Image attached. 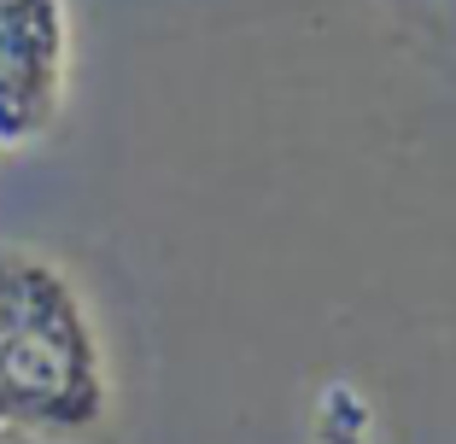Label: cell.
I'll list each match as a JSON object with an SVG mask.
<instances>
[{
	"mask_svg": "<svg viewBox=\"0 0 456 444\" xmlns=\"http://www.w3.org/2000/svg\"><path fill=\"white\" fill-rule=\"evenodd\" d=\"M310 432H316V444H380L375 409L351 380H322L316 404H310Z\"/></svg>",
	"mask_w": 456,
	"mask_h": 444,
	"instance_id": "3957f363",
	"label": "cell"
},
{
	"mask_svg": "<svg viewBox=\"0 0 456 444\" xmlns=\"http://www.w3.org/2000/svg\"><path fill=\"white\" fill-rule=\"evenodd\" d=\"M70 65V0H0V152H24L59 129Z\"/></svg>",
	"mask_w": 456,
	"mask_h": 444,
	"instance_id": "7a4b0ae2",
	"label": "cell"
},
{
	"mask_svg": "<svg viewBox=\"0 0 456 444\" xmlns=\"http://www.w3.org/2000/svg\"><path fill=\"white\" fill-rule=\"evenodd\" d=\"M106 416L111 363L77 275L36 246L0 240V432L82 444Z\"/></svg>",
	"mask_w": 456,
	"mask_h": 444,
	"instance_id": "6da1fadb",
	"label": "cell"
}]
</instances>
